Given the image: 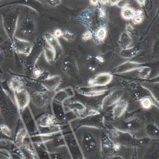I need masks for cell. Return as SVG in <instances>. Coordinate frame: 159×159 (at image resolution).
Here are the masks:
<instances>
[{
    "label": "cell",
    "instance_id": "cell-1",
    "mask_svg": "<svg viewBox=\"0 0 159 159\" xmlns=\"http://www.w3.org/2000/svg\"><path fill=\"white\" fill-rule=\"evenodd\" d=\"M72 127L78 130L81 127L96 129H106L104 116L98 110H90L82 117L76 118L71 121Z\"/></svg>",
    "mask_w": 159,
    "mask_h": 159
},
{
    "label": "cell",
    "instance_id": "cell-2",
    "mask_svg": "<svg viewBox=\"0 0 159 159\" xmlns=\"http://www.w3.org/2000/svg\"><path fill=\"white\" fill-rule=\"evenodd\" d=\"M108 134L111 139L120 147L136 149L139 146L147 143V141L144 139L137 138L131 132L116 127H113L110 129Z\"/></svg>",
    "mask_w": 159,
    "mask_h": 159
},
{
    "label": "cell",
    "instance_id": "cell-3",
    "mask_svg": "<svg viewBox=\"0 0 159 159\" xmlns=\"http://www.w3.org/2000/svg\"><path fill=\"white\" fill-rule=\"evenodd\" d=\"M1 16L5 32L10 41H11L17 33L20 16L19 11L17 8H10L3 10L1 13Z\"/></svg>",
    "mask_w": 159,
    "mask_h": 159
},
{
    "label": "cell",
    "instance_id": "cell-4",
    "mask_svg": "<svg viewBox=\"0 0 159 159\" xmlns=\"http://www.w3.org/2000/svg\"><path fill=\"white\" fill-rule=\"evenodd\" d=\"M0 110L7 122L6 124L10 127L16 122L17 112H19L16 105L12 102L6 91L2 89H0Z\"/></svg>",
    "mask_w": 159,
    "mask_h": 159
},
{
    "label": "cell",
    "instance_id": "cell-5",
    "mask_svg": "<svg viewBox=\"0 0 159 159\" xmlns=\"http://www.w3.org/2000/svg\"><path fill=\"white\" fill-rule=\"evenodd\" d=\"M45 40L43 37H38L33 43V48L28 56L22 57L21 63L25 71L32 73L36 67V63L43 52Z\"/></svg>",
    "mask_w": 159,
    "mask_h": 159
},
{
    "label": "cell",
    "instance_id": "cell-6",
    "mask_svg": "<svg viewBox=\"0 0 159 159\" xmlns=\"http://www.w3.org/2000/svg\"><path fill=\"white\" fill-rule=\"evenodd\" d=\"M77 20L92 31L103 26L102 25L103 20L99 17L98 8L82 11L78 14Z\"/></svg>",
    "mask_w": 159,
    "mask_h": 159
},
{
    "label": "cell",
    "instance_id": "cell-7",
    "mask_svg": "<svg viewBox=\"0 0 159 159\" xmlns=\"http://www.w3.org/2000/svg\"><path fill=\"white\" fill-rule=\"evenodd\" d=\"M121 147L115 143L109 134L103 132L100 136V153L102 159H109L116 153Z\"/></svg>",
    "mask_w": 159,
    "mask_h": 159
},
{
    "label": "cell",
    "instance_id": "cell-8",
    "mask_svg": "<svg viewBox=\"0 0 159 159\" xmlns=\"http://www.w3.org/2000/svg\"><path fill=\"white\" fill-rule=\"evenodd\" d=\"M36 30V22L34 17L30 14H24L20 18L19 16L17 32H19L25 37L33 36Z\"/></svg>",
    "mask_w": 159,
    "mask_h": 159
},
{
    "label": "cell",
    "instance_id": "cell-9",
    "mask_svg": "<svg viewBox=\"0 0 159 159\" xmlns=\"http://www.w3.org/2000/svg\"><path fill=\"white\" fill-rule=\"evenodd\" d=\"M65 147L68 148L71 159H87L81 146L79 144L75 136L72 134L63 135Z\"/></svg>",
    "mask_w": 159,
    "mask_h": 159
},
{
    "label": "cell",
    "instance_id": "cell-10",
    "mask_svg": "<svg viewBox=\"0 0 159 159\" xmlns=\"http://www.w3.org/2000/svg\"><path fill=\"white\" fill-rule=\"evenodd\" d=\"M31 42L23 38L15 36L12 40L10 41V46L12 50L16 54L24 56H28L33 48Z\"/></svg>",
    "mask_w": 159,
    "mask_h": 159
},
{
    "label": "cell",
    "instance_id": "cell-11",
    "mask_svg": "<svg viewBox=\"0 0 159 159\" xmlns=\"http://www.w3.org/2000/svg\"><path fill=\"white\" fill-rule=\"evenodd\" d=\"M14 94L15 103L18 111L19 114H22L30 103V94L25 89L16 91L14 92Z\"/></svg>",
    "mask_w": 159,
    "mask_h": 159
},
{
    "label": "cell",
    "instance_id": "cell-12",
    "mask_svg": "<svg viewBox=\"0 0 159 159\" xmlns=\"http://www.w3.org/2000/svg\"><path fill=\"white\" fill-rule=\"evenodd\" d=\"M124 92V90L121 89H116L109 92L102 99L101 104V109L102 110H106L113 107L122 99Z\"/></svg>",
    "mask_w": 159,
    "mask_h": 159
},
{
    "label": "cell",
    "instance_id": "cell-13",
    "mask_svg": "<svg viewBox=\"0 0 159 159\" xmlns=\"http://www.w3.org/2000/svg\"><path fill=\"white\" fill-rule=\"evenodd\" d=\"M75 90L78 94L85 97L94 98L104 95L108 92L109 89L103 87H77Z\"/></svg>",
    "mask_w": 159,
    "mask_h": 159
},
{
    "label": "cell",
    "instance_id": "cell-14",
    "mask_svg": "<svg viewBox=\"0 0 159 159\" xmlns=\"http://www.w3.org/2000/svg\"><path fill=\"white\" fill-rule=\"evenodd\" d=\"M61 68L63 72L70 78H76L79 70L76 61L72 57L64 58L61 64Z\"/></svg>",
    "mask_w": 159,
    "mask_h": 159
},
{
    "label": "cell",
    "instance_id": "cell-15",
    "mask_svg": "<svg viewBox=\"0 0 159 159\" xmlns=\"http://www.w3.org/2000/svg\"><path fill=\"white\" fill-rule=\"evenodd\" d=\"M64 108L66 112H71L76 118L83 116L87 111L86 106L84 103L77 101H67L64 104Z\"/></svg>",
    "mask_w": 159,
    "mask_h": 159
},
{
    "label": "cell",
    "instance_id": "cell-16",
    "mask_svg": "<svg viewBox=\"0 0 159 159\" xmlns=\"http://www.w3.org/2000/svg\"><path fill=\"white\" fill-rule=\"evenodd\" d=\"M48 92H34L30 95L31 102L34 107L43 108L50 102L51 98Z\"/></svg>",
    "mask_w": 159,
    "mask_h": 159
},
{
    "label": "cell",
    "instance_id": "cell-17",
    "mask_svg": "<svg viewBox=\"0 0 159 159\" xmlns=\"http://www.w3.org/2000/svg\"><path fill=\"white\" fill-rule=\"evenodd\" d=\"M38 128H51L61 125L53 114L44 113L36 121Z\"/></svg>",
    "mask_w": 159,
    "mask_h": 159
},
{
    "label": "cell",
    "instance_id": "cell-18",
    "mask_svg": "<svg viewBox=\"0 0 159 159\" xmlns=\"http://www.w3.org/2000/svg\"><path fill=\"white\" fill-rule=\"evenodd\" d=\"M43 38L45 42L55 51L57 59H59L63 54V49L58 38L55 37L54 34L50 32H45Z\"/></svg>",
    "mask_w": 159,
    "mask_h": 159
},
{
    "label": "cell",
    "instance_id": "cell-19",
    "mask_svg": "<svg viewBox=\"0 0 159 159\" xmlns=\"http://www.w3.org/2000/svg\"><path fill=\"white\" fill-rule=\"evenodd\" d=\"M113 80V75L110 73H100L94 78L90 79L88 82V86L91 87H104L111 83Z\"/></svg>",
    "mask_w": 159,
    "mask_h": 159
},
{
    "label": "cell",
    "instance_id": "cell-20",
    "mask_svg": "<svg viewBox=\"0 0 159 159\" xmlns=\"http://www.w3.org/2000/svg\"><path fill=\"white\" fill-rule=\"evenodd\" d=\"M81 147L89 153H94L98 147V141L96 137L90 132H85L82 137Z\"/></svg>",
    "mask_w": 159,
    "mask_h": 159
},
{
    "label": "cell",
    "instance_id": "cell-21",
    "mask_svg": "<svg viewBox=\"0 0 159 159\" xmlns=\"http://www.w3.org/2000/svg\"><path fill=\"white\" fill-rule=\"evenodd\" d=\"M129 103L125 99H122L113 106L111 111V117L113 120H118L126 112Z\"/></svg>",
    "mask_w": 159,
    "mask_h": 159
},
{
    "label": "cell",
    "instance_id": "cell-22",
    "mask_svg": "<svg viewBox=\"0 0 159 159\" xmlns=\"http://www.w3.org/2000/svg\"><path fill=\"white\" fill-rule=\"evenodd\" d=\"M141 64L142 62H138L132 61H127L116 66V68L113 70V73L116 74L129 73L134 70H138L140 67H141Z\"/></svg>",
    "mask_w": 159,
    "mask_h": 159
},
{
    "label": "cell",
    "instance_id": "cell-23",
    "mask_svg": "<svg viewBox=\"0 0 159 159\" xmlns=\"http://www.w3.org/2000/svg\"><path fill=\"white\" fill-rule=\"evenodd\" d=\"M56 133H42V132H37L36 134L30 136V139L31 142L36 145L38 144H45L46 143L54 140L56 138L61 134Z\"/></svg>",
    "mask_w": 159,
    "mask_h": 159
},
{
    "label": "cell",
    "instance_id": "cell-24",
    "mask_svg": "<svg viewBox=\"0 0 159 159\" xmlns=\"http://www.w3.org/2000/svg\"><path fill=\"white\" fill-rule=\"evenodd\" d=\"M62 82V78L59 75L48 76L44 81L42 82L47 92L52 93L56 90Z\"/></svg>",
    "mask_w": 159,
    "mask_h": 159
},
{
    "label": "cell",
    "instance_id": "cell-25",
    "mask_svg": "<svg viewBox=\"0 0 159 159\" xmlns=\"http://www.w3.org/2000/svg\"><path fill=\"white\" fill-rule=\"evenodd\" d=\"M22 159H37V155L34 148L28 143H24L19 147Z\"/></svg>",
    "mask_w": 159,
    "mask_h": 159
},
{
    "label": "cell",
    "instance_id": "cell-26",
    "mask_svg": "<svg viewBox=\"0 0 159 159\" xmlns=\"http://www.w3.org/2000/svg\"><path fill=\"white\" fill-rule=\"evenodd\" d=\"M143 123L141 119L139 118H132L125 120L123 124L124 130L131 132L137 131L142 127Z\"/></svg>",
    "mask_w": 159,
    "mask_h": 159
},
{
    "label": "cell",
    "instance_id": "cell-27",
    "mask_svg": "<svg viewBox=\"0 0 159 159\" xmlns=\"http://www.w3.org/2000/svg\"><path fill=\"white\" fill-rule=\"evenodd\" d=\"M8 87L13 92L25 89L24 81L22 76L18 75L11 76L8 82Z\"/></svg>",
    "mask_w": 159,
    "mask_h": 159
},
{
    "label": "cell",
    "instance_id": "cell-28",
    "mask_svg": "<svg viewBox=\"0 0 159 159\" xmlns=\"http://www.w3.org/2000/svg\"><path fill=\"white\" fill-rule=\"evenodd\" d=\"M24 81L25 87H28L33 90H34V92H47L42 83L34 78H30L22 77Z\"/></svg>",
    "mask_w": 159,
    "mask_h": 159
},
{
    "label": "cell",
    "instance_id": "cell-29",
    "mask_svg": "<svg viewBox=\"0 0 159 159\" xmlns=\"http://www.w3.org/2000/svg\"><path fill=\"white\" fill-rule=\"evenodd\" d=\"M130 94L132 98L136 101H139L141 98L145 96L152 97V94H150V92L148 91V90L144 87H141L140 88L139 87L134 88L133 89H132L130 91Z\"/></svg>",
    "mask_w": 159,
    "mask_h": 159
},
{
    "label": "cell",
    "instance_id": "cell-30",
    "mask_svg": "<svg viewBox=\"0 0 159 159\" xmlns=\"http://www.w3.org/2000/svg\"><path fill=\"white\" fill-rule=\"evenodd\" d=\"M28 134V132L27 130H26L25 127H22L19 129V130L16 132L14 140L16 145L18 148L20 147V146H22L25 143V140L27 138Z\"/></svg>",
    "mask_w": 159,
    "mask_h": 159
},
{
    "label": "cell",
    "instance_id": "cell-31",
    "mask_svg": "<svg viewBox=\"0 0 159 159\" xmlns=\"http://www.w3.org/2000/svg\"><path fill=\"white\" fill-rule=\"evenodd\" d=\"M43 54L45 61L49 64H52L57 60L56 54L55 51L53 50L45 42L43 48Z\"/></svg>",
    "mask_w": 159,
    "mask_h": 159
},
{
    "label": "cell",
    "instance_id": "cell-32",
    "mask_svg": "<svg viewBox=\"0 0 159 159\" xmlns=\"http://www.w3.org/2000/svg\"><path fill=\"white\" fill-rule=\"evenodd\" d=\"M145 132L150 139H158V127L154 123H149L144 127Z\"/></svg>",
    "mask_w": 159,
    "mask_h": 159
},
{
    "label": "cell",
    "instance_id": "cell-33",
    "mask_svg": "<svg viewBox=\"0 0 159 159\" xmlns=\"http://www.w3.org/2000/svg\"><path fill=\"white\" fill-rule=\"evenodd\" d=\"M132 43V39L130 35L127 32H123L118 40V45L122 49H125L129 47H131Z\"/></svg>",
    "mask_w": 159,
    "mask_h": 159
},
{
    "label": "cell",
    "instance_id": "cell-34",
    "mask_svg": "<svg viewBox=\"0 0 159 159\" xmlns=\"http://www.w3.org/2000/svg\"><path fill=\"white\" fill-rule=\"evenodd\" d=\"M141 108L144 110H150L153 105L158 107V103L151 96H145L141 98L139 101Z\"/></svg>",
    "mask_w": 159,
    "mask_h": 159
},
{
    "label": "cell",
    "instance_id": "cell-35",
    "mask_svg": "<svg viewBox=\"0 0 159 159\" xmlns=\"http://www.w3.org/2000/svg\"><path fill=\"white\" fill-rule=\"evenodd\" d=\"M12 136L11 128L6 124H0V139H11Z\"/></svg>",
    "mask_w": 159,
    "mask_h": 159
},
{
    "label": "cell",
    "instance_id": "cell-36",
    "mask_svg": "<svg viewBox=\"0 0 159 159\" xmlns=\"http://www.w3.org/2000/svg\"><path fill=\"white\" fill-rule=\"evenodd\" d=\"M138 53V50L134 47H129L122 49L120 52V56L125 59H130L136 56Z\"/></svg>",
    "mask_w": 159,
    "mask_h": 159
},
{
    "label": "cell",
    "instance_id": "cell-37",
    "mask_svg": "<svg viewBox=\"0 0 159 159\" xmlns=\"http://www.w3.org/2000/svg\"><path fill=\"white\" fill-rule=\"evenodd\" d=\"M95 36L97 40L99 42H102L107 36V29L105 26L98 28L95 33Z\"/></svg>",
    "mask_w": 159,
    "mask_h": 159
},
{
    "label": "cell",
    "instance_id": "cell-38",
    "mask_svg": "<svg viewBox=\"0 0 159 159\" xmlns=\"http://www.w3.org/2000/svg\"><path fill=\"white\" fill-rule=\"evenodd\" d=\"M121 15L125 20H132L135 16V10L129 7L122 9Z\"/></svg>",
    "mask_w": 159,
    "mask_h": 159
},
{
    "label": "cell",
    "instance_id": "cell-39",
    "mask_svg": "<svg viewBox=\"0 0 159 159\" xmlns=\"http://www.w3.org/2000/svg\"><path fill=\"white\" fill-rule=\"evenodd\" d=\"M138 76L142 79H147L149 77L152 69L147 66H141L138 70Z\"/></svg>",
    "mask_w": 159,
    "mask_h": 159
},
{
    "label": "cell",
    "instance_id": "cell-40",
    "mask_svg": "<svg viewBox=\"0 0 159 159\" xmlns=\"http://www.w3.org/2000/svg\"><path fill=\"white\" fill-rule=\"evenodd\" d=\"M101 63L96 57H89L87 59V64L89 68L91 70H94Z\"/></svg>",
    "mask_w": 159,
    "mask_h": 159
},
{
    "label": "cell",
    "instance_id": "cell-41",
    "mask_svg": "<svg viewBox=\"0 0 159 159\" xmlns=\"http://www.w3.org/2000/svg\"><path fill=\"white\" fill-rule=\"evenodd\" d=\"M64 39H65L66 41H67L68 42H73L75 38V35L72 33L71 32L66 30L62 31V36H61Z\"/></svg>",
    "mask_w": 159,
    "mask_h": 159
},
{
    "label": "cell",
    "instance_id": "cell-42",
    "mask_svg": "<svg viewBox=\"0 0 159 159\" xmlns=\"http://www.w3.org/2000/svg\"><path fill=\"white\" fill-rule=\"evenodd\" d=\"M143 159H158V152L150 151L144 155Z\"/></svg>",
    "mask_w": 159,
    "mask_h": 159
},
{
    "label": "cell",
    "instance_id": "cell-43",
    "mask_svg": "<svg viewBox=\"0 0 159 159\" xmlns=\"http://www.w3.org/2000/svg\"><path fill=\"white\" fill-rule=\"evenodd\" d=\"M45 70H43L42 68H38V67H36L32 71V74L33 75V76L34 77L35 79L38 80L39 77H40L43 73H44Z\"/></svg>",
    "mask_w": 159,
    "mask_h": 159
},
{
    "label": "cell",
    "instance_id": "cell-44",
    "mask_svg": "<svg viewBox=\"0 0 159 159\" xmlns=\"http://www.w3.org/2000/svg\"><path fill=\"white\" fill-rule=\"evenodd\" d=\"M0 159H11V153L7 151L0 150Z\"/></svg>",
    "mask_w": 159,
    "mask_h": 159
},
{
    "label": "cell",
    "instance_id": "cell-45",
    "mask_svg": "<svg viewBox=\"0 0 159 159\" xmlns=\"http://www.w3.org/2000/svg\"><path fill=\"white\" fill-rule=\"evenodd\" d=\"M92 38V33L91 31H85L82 36V39L84 42H87Z\"/></svg>",
    "mask_w": 159,
    "mask_h": 159
},
{
    "label": "cell",
    "instance_id": "cell-46",
    "mask_svg": "<svg viewBox=\"0 0 159 159\" xmlns=\"http://www.w3.org/2000/svg\"><path fill=\"white\" fill-rule=\"evenodd\" d=\"M128 5H129V2L127 1H118L116 6L123 9L124 8L127 7Z\"/></svg>",
    "mask_w": 159,
    "mask_h": 159
},
{
    "label": "cell",
    "instance_id": "cell-47",
    "mask_svg": "<svg viewBox=\"0 0 159 159\" xmlns=\"http://www.w3.org/2000/svg\"><path fill=\"white\" fill-rule=\"evenodd\" d=\"M133 23L135 24H141L143 20V16H134V18L132 19Z\"/></svg>",
    "mask_w": 159,
    "mask_h": 159
},
{
    "label": "cell",
    "instance_id": "cell-48",
    "mask_svg": "<svg viewBox=\"0 0 159 159\" xmlns=\"http://www.w3.org/2000/svg\"><path fill=\"white\" fill-rule=\"evenodd\" d=\"M61 1H47V3L52 7H56L61 4Z\"/></svg>",
    "mask_w": 159,
    "mask_h": 159
},
{
    "label": "cell",
    "instance_id": "cell-49",
    "mask_svg": "<svg viewBox=\"0 0 159 159\" xmlns=\"http://www.w3.org/2000/svg\"><path fill=\"white\" fill-rule=\"evenodd\" d=\"M62 31L60 29H57L54 31V33L53 34H54V36L55 37L58 38H60L62 36Z\"/></svg>",
    "mask_w": 159,
    "mask_h": 159
},
{
    "label": "cell",
    "instance_id": "cell-50",
    "mask_svg": "<svg viewBox=\"0 0 159 159\" xmlns=\"http://www.w3.org/2000/svg\"><path fill=\"white\" fill-rule=\"evenodd\" d=\"M134 30V28L133 26H132L131 24H127L126 25V31L127 33H130L131 32H132V31Z\"/></svg>",
    "mask_w": 159,
    "mask_h": 159
},
{
    "label": "cell",
    "instance_id": "cell-51",
    "mask_svg": "<svg viewBox=\"0 0 159 159\" xmlns=\"http://www.w3.org/2000/svg\"><path fill=\"white\" fill-rule=\"evenodd\" d=\"M109 159H124V158L121 155L116 153L114 155H113L111 158H110Z\"/></svg>",
    "mask_w": 159,
    "mask_h": 159
},
{
    "label": "cell",
    "instance_id": "cell-52",
    "mask_svg": "<svg viewBox=\"0 0 159 159\" xmlns=\"http://www.w3.org/2000/svg\"><path fill=\"white\" fill-rule=\"evenodd\" d=\"M130 159H138V153L136 150H134L133 154H132Z\"/></svg>",
    "mask_w": 159,
    "mask_h": 159
},
{
    "label": "cell",
    "instance_id": "cell-53",
    "mask_svg": "<svg viewBox=\"0 0 159 159\" xmlns=\"http://www.w3.org/2000/svg\"><path fill=\"white\" fill-rule=\"evenodd\" d=\"M90 3L91 4L92 6L97 7V6H98L99 4V1H94V0H92V1H90Z\"/></svg>",
    "mask_w": 159,
    "mask_h": 159
},
{
    "label": "cell",
    "instance_id": "cell-54",
    "mask_svg": "<svg viewBox=\"0 0 159 159\" xmlns=\"http://www.w3.org/2000/svg\"><path fill=\"white\" fill-rule=\"evenodd\" d=\"M137 3H138V4L140 7H143V6H144L146 2H145V1H137Z\"/></svg>",
    "mask_w": 159,
    "mask_h": 159
},
{
    "label": "cell",
    "instance_id": "cell-55",
    "mask_svg": "<svg viewBox=\"0 0 159 159\" xmlns=\"http://www.w3.org/2000/svg\"><path fill=\"white\" fill-rule=\"evenodd\" d=\"M4 42H5V39L2 36H0V44H2Z\"/></svg>",
    "mask_w": 159,
    "mask_h": 159
},
{
    "label": "cell",
    "instance_id": "cell-56",
    "mask_svg": "<svg viewBox=\"0 0 159 159\" xmlns=\"http://www.w3.org/2000/svg\"><path fill=\"white\" fill-rule=\"evenodd\" d=\"M2 50H0V56H1V55H2Z\"/></svg>",
    "mask_w": 159,
    "mask_h": 159
},
{
    "label": "cell",
    "instance_id": "cell-57",
    "mask_svg": "<svg viewBox=\"0 0 159 159\" xmlns=\"http://www.w3.org/2000/svg\"><path fill=\"white\" fill-rule=\"evenodd\" d=\"M0 112H1V110H0Z\"/></svg>",
    "mask_w": 159,
    "mask_h": 159
}]
</instances>
